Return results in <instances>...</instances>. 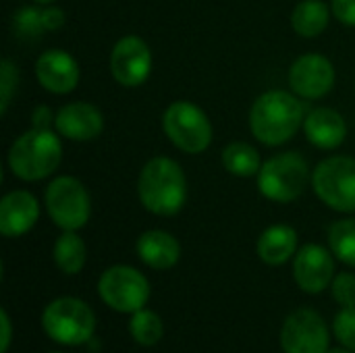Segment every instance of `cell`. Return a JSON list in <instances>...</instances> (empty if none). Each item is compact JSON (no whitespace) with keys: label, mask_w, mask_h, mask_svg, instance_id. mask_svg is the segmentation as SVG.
Returning a JSON list of instances; mask_svg holds the SVG:
<instances>
[{"label":"cell","mask_w":355,"mask_h":353,"mask_svg":"<svg viewBox=\"0 0 355 353\" xmlns=\"http://www.w3.org/2000/svg\"><path fill=\"white\" fill-rule=\"evenodd\" d=\"M306 121V108L297 94L270 89L256 98L250 110V129L264 146H281L289 141Z\"/></svg>","instance_id":"cell-1"},{"label":"cell","mask_w":355,"mask_h":353,"mask_svg":"<svg viewBox=\"0 0 355 353\" xmlns=\"http://www.w3.org/2000/svg\"><path fill=\"white\" fill-rule=\"evenodd\" d=\"M137 193L141 206L156 216H175L187 200V179L177 160L156 156L139 173Z\"/></svg>","instance_id":"cell-2"},{"label":"cell","mask_w":355,"mask_h":353,"mask_svg":"<svg viewBox=\"0 0 355 353\" xmlns=\"http://www.w3.org/2000/svg\"><path fill=\"white\" fill-rule=\"evenodd\" d=\"M62 160V144L50 129L31 127L19 135L8 150V169L23 181H42L50 177Z\"/></svg>","instance_id":"cell-3"},{"label":"cell","mask_w":355,"mask_h":353,"mask_svg":"<svg viewBox=\"0 0 355 353\" xmlns=\"http://www.w3.org/2000/svg\"><path fill=\"white\" fill-rule=\"evenodd\" d=\"M44 333L69 347L87 343L96 331V316L92 308L77 298H58L46 306L42 314Z\"/></svg>","instance_id":"cell-4"},{"label":"cell","mask_w":355,"mask_h":353,"mask_svg":"<svg viewBox=\"0 0 355 353\" xmlns=\"http://www.w3.org/2000/svg\"><path fill=\"white\" fill-rule=\"evenodd\" d=\"M310 181V166L297 152H283L266 162L258 173V189L264 198L289 204L297 200Z\"/></svg>","instance_id":"cell-5"},{"label":"cell","mask_w":355,"mask_h":353,"mask_svg":"<svg viewBox=\"0 0 355 353\" xmlns=\"http://www.w3.org/2000/svg\"><path fill=\"white\" fill-rule=\"evenodd\" d=\"M44 204L52 223L62 231H79L92 214V200L85 185L69 175L50 181L44 191Z\"/></svg>","instance_id":"cell-6"},{"label":"cell","mask_w":355,"mask_h":353,"mask_svg":"<svg viewBox=\"0 0 355 353\" xmlns=\"http://www.w3.org/2000/svg\"><path fill=\"white\" fill-rule=\"evenodd\" d=\"M166 137L187 154H200L212 144V123L206 112L187 100L173 102L162 114Z\"/></svg>","instance_id":"cell-7"},{"label":"cell","mask_w":355,"mask_h":353,"mask_svg":"<svg viewBox=\"0 0 355 353\" xmlns=\"http://www.w3.org/2000/svg\"><path fill=\"white\" fill-rule=\"evenodd\" d=\"M312 187L329 208L337 212H355V158H324L314 169Z\"/></svg>","instance_id":"cell-8"},{"label":"cell","mask_w":355,"mask_h":353,"mask_svg":"<svg viewBox=\"0 0 355 353\" xmlns=\"http://www.w3.org/2000/svg\"><path fill=\"white\" fill-rule=\"evenodd\" d=\"M98 293L104 304L121 314H133L146 308L150 300L148 279L133 266H110L98 281Z\"/></svg>","instance_id":"cell-9"},{"label":"cell","mask_w":355,"mask_h":353,"mask_svg":"<svg viewBox=\"0 0 355 353\" xmlns=\"http://www.w3.org/2000/svg\"><path fill=\"white\" fill-rule=\"evenodd\" d=\"M281 347L285 353H327L329 327L324 318L310 308L291 312L281 329Z\"/></svg>","instance_id":"cell-10"},{"label":"cell","mask_w":355,"mask_h":353,"mask_svg":"<svg viewBox=\"0 0 355 353\" xmlns=\"http://www.w3.org/2000/svg\"><path fill=\"white\" fill-rule=\"evenodd\" d=\"M152 71V52L150 46L139 35L121 37L110 54V73L116 83L123 87L141 85Z\"/></svg>","instance_id":"cell-11"},{"label":"cell","mask_w":355,"mask_h":353,"mask_svg":"<svg viewBox=\"0 0 355 353\" xmlns=\"http://www.w3.org/2000/svg\"><path fill=\"white\" fill-rule=\"evenodd\" d=\"M289 85L300 98H324L335 85V67L322 54H304L289 69Z\"/></svg>","instance_id":"cell-12"},{"label":"cell","mask_w":355,"mask_h":353,"mask_svg":"<svg viewBox=\"0 0 355 353\" xmlns=\"http://www.w3.org/2000/svg\"><path fill=\"white\" fill-rule=\"evenodd\" d=\"M335 254L316 243H306L300 248L293 260V279L297 287L310 295L322 293L335 277Z\"/></svg>","instance_id":"cell-13"},{"label":"cell","mask_w":355,"mask_h":353,"mask_svg":"<svg viewBox=\"0 0 355 353\" xmlns=\"http://www.w3.org/2000/svg\"><path fill=\"white\" fill-rule=\"evenodd\" d=\"M35 77L40 85L56 96L71 94L79 83V64L77 60L60 48L46 50L35 60Z\"/></svg>","instance_id":"cell-14"},{"label":"cell","mask_w":355,"mask_h":353,"mask_svg":"<svg viewBox=\"0 0 355 353\" xmlns=\"http://www.w3.org/2000/svg\"><path fill=\"white\" fill-rule=\"evenodd\" d=\"M54 127L58 135L71 141H89L102 133L104 117L100 108L89 102H71L56 112Z\"/></svg>","instance_id":"cell-15"},{"label":"cell","mask_w":355,"mask_h":353,"mask_svg":"<svg viewBox=\"0 0 355 353\" xmlns=\"http://www.w3.org/2000/svg\"><path fill=\"white\" fill-rule=\"evenodd\" d=\"M40 218V204L33 193L15 189L0 200V233L4 237H21L33 229Z\"/></svg>","instance_id":"cell-16"},{"label":"cell","mask_w":355,"mask_h":353,"mask_svg":"<svg viewBox=\"0 0 355 353\" xmlns=\"http://www.w3.org/2000/svg\"><path fill=\"white\" fill-rule=\"evenodd\" d=\"M304 131L312 146L320 150H335L347 137V123L341 112L320 106L308 112L304 121Z\"/></svg>","instance_id":"cell-17"},{"label":"cell","mask_w":355,"mask_h":353,"mask_svg":"<svg viewBox=\"0 0 355 353\" xmlns=\"http://www.w3.org/2000/svg\"><path fill=\"white\" fill-rule=\"evenodd\" d=\"M135 248H137V256L141 258V262L154 270H168L181 258L179 241L171 233L160 231V229L141 233Z\"/></svg>","instance_id":"cell-18"},{"label":"cell","mask_w":355,"mask_h":353,"mask_svg":"<svg viewBox=\"0 0 355 353\" xmlns=\"http://www.w3.org/2000/svg\"><path fill=\"white\" fill-rule=\"evenodd\" d=\"M297 254V233L289 225H272L258 239V256L268 266H281Z\"/></svg>","instance_id":"cell-19"},{"label":"cell","mask_w":355,"mask_h":353,"mask_svg":"<svg viewBox=\"0 0 355 353\" xmlns=\"http://www.w3.org/2000/svg\"><path fill=\"white\" fill-rule=\"evenodd\" d=\"M331 6L324 0H302L295 4L291 15L293 31L302 37H316L320 35L331 19Z\"/></svg>","instance_id":"cell-20"},{"label":"cell","mask_w":355,"mask_h":353,"mask_svg":"<svg viewBox=\"0 0 355 353\" xmlns=\"http://www.w3.org/2000/svg\"><path fill=\"white\" fill-rule=\"evenodd\" d=\"M85 243L77 235V231H62V235L54 243V262L60 273L77 275L85 266Z\"/></svg>","instance_id":"cell-21"},{"label":"cell","mask_w":355,"mask_h":353,"mask_svg":"<svg viewBox=\"0 0 355 353\" xmlns=\"http://www.w3.org/2000/svg\"><path fill=\"white\" fill-rule=\"evenodd\" d=\"M223 166L235 177H254L262 169V158L254 146L245 141H233L223 150Z\"/></svg>","instance_id":"cell-22"},{"label":"cell","mask_w":355,"mask_h":353,"mask_svg":"<svg viewBox=\"0 0 355 353\" xmlns=\"http://www.w3.org/2000/svg\"><path fill=\"white\" fill-rule=\"evenodd\" d=\"M129 333H131V337L139 345L152 347V345H156L164 337V325H162V318L156 312L141 308V310L131 314Z\"/></svg>","instance_id":"cell-23"},{"label":"cell","mask_w":355,"mask_h":353,"mask_svg":"<svg viewBox=\"0 0 355 353\" xmlns=\"http://www.w3.org/2000/svg\"><path fill=\"white\" fill-rule=\"evenodd\" d=\"M329 248L337 260L355 268V218L337 221L329 229Z\"/></svg>","instance_id":"cell-24"},{"label":"cell","mask_w":355,"mask_h":353,"mask_svg":"<svg viewBox=\"0 0 355 353\" xmlns=\"http://www.w3.org/2000/svg\"><path fill=\"white\" fill-rule=\"evenodd\" d=\"M12 31L21 40H37L46 31L44 21H42V10L33 8V6H25L19 12H15Z\"/></svg>","instance_id":"cell-25"},{"label":"cell","mask_w":355,"mask_h":353,"mask_svg":"<svg viewBox=\"0 0 355 353\" xmlns=\"http://www.w3.org/2000/svg\"><path fill=\"white\" fill-rule=\"evenodd\" d=\"M17 81H19L17 67L8 58H4L0 62V114H6L12 94L17 89Z\"/></svg>","instance_id":"cell-26"},{"label":"cell","mask_w":355,"mask_h":353,"mask_svg":"<svg viewBox=\"0 0 355 353\" xmlns=\"http://www.w3.org/2000/svg\"><path fill=\"white\" fill-rule=\"evenodd\" d=\"M333 331L339 343H343V347L355 352V308H343L337 314Z\"/></svg>","instance_id":"cell-27"},{"label":"cell","mask_w":355,"mask_h":353,"mask_svg":"<svg viewBox=\"0 0 355 353\" xmlns=\"http://www.w3.org/2000/svg\"><path fill=\"white\" fill-rule=\"evenodd\" d=\"M333 298L341 308H355V277L341 273L333 279Z\"/></svg>","instance_id":"cell-28"},{"label":"cell","mask_w":355,"mask_h":353,"mask_svg":"<svg viewBox=\"0 0 355 353\" xmlns=\"http://www.w3.org/2000/svg\"><path fill=\"white\" fill-rule=\"evenodd\" d=\"M331 8L339 23L355 27V0H333Z\"/></svg>","instance_id":"cell-29"},{"label":"cell","mask_w":355,"mask_h":353,"mask_svg":"<svg viewBox=\"0 0 355 353\" xmlns=\"http://www.w3.org/2000/svg\"><path fill=\"white\" fill-rule=\"evenodd\" d=\"M42 21H44L46 31H56V29H60L64 25L67 17H64L62 8L48 4L46 8H42Z\"/></svg>","instance_id":"cell-30"},{"label":"cell","mask_w":355,"mask_h":353,"mask_svg":"<svg viewBox=\"0 0 355 353\" xmlns=\"http://www.w3.org/2000/svg\"><path fill=\"white\" fill-rule=\"evenodd\" d=\"M52 110L48 106H37L31 114V125L37 127V129H50V123H52Z\"/></svg>","instance_id":"cell-31"},{"label":"cell","mask_w":355,"mask_h":353,"mask_svg":"<svg viewBox=\"0 0 355 353\" xmlns=\"http://www.w3.org/2000/svg\"><path fill=\"white\" fill-rule=\"evenodd\" d=\"M0 320H2V343H0V353H6L8 352V347H10V335H12L10 318H8L6 310H0Z\"/></svg>","instance_id":"cell-32"},{"label":"cell","mask_w":355,"mask_h":353,"mask_svg":"<svg viewBox=\"0 0 355 353\" xmlns=\"http://www.w3.org/2000/svg\"><path fill=\"white\" fill-rule=\"evenodd\" d=\"M327 353H354V352L345 347V350H329V352H327Z\"/></svg>","instance_id":"cell-33"},{"label":"cell","mask_w":355,"mask_h":353,"mask_svg":"<svg viewBox=\"0 0 355 353\" xmlns=\"http://www.w3.org/2000/svg\"><path fill=\"white\" fill-rule=\"evenodd\" d=\"M33 2H37V4H42V6H48V4H52L54 0H33Z\"/></svg>","instance_id":"cell-34"},{"label":"cell","mask_w":355,"mask_h":353,"mask_svg":"<svg viewBox=\"0 0 355 353\" xmlns=\"http://www.w3.org/2000/svg\"><path fill=\"white\" fill-rule=\"evenodd\" d=\"M54 353H56V352H54Z\"/></svg>","instance_id":"cell-35"}]
</instances>
